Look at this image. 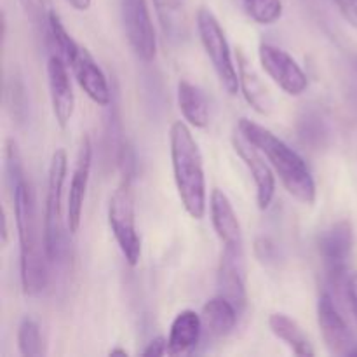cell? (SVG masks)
<instances>
[{"mask_svg": "<svg viewBox=\"0 0 357 357\" xmlns=\"http://www.w3.org/2000/svg\"><path fill=\"white\" fill-rule=\"evenodd\" d=\"M6 174L13 190L14 222L20 243V279L21 288L26 296L40 295L47 284V271H45L44 239L40 241L37 222V206H35L33 192L26 180L21 153L14 139L6 142Z\"/></svg>", "mask_w": 357, "mask_h": 357, "instance_id": "cell-1", "label": "cell"}, {"mask_svg": "<svg viewBox=\"0 0 357 357\" xmlns=\"http://www.w3.org/2000/svg\"><path fill=\"white\" fill-rule=\"evenodd\" d=\"M237 128L251 145H255L264 153L267 162L281 180L282 187L288 190L291 197L305 206H312L316 202L317 190L312 173L305 160L288 143L282 142L271 129L250 119H241Z\"/></svg>", "mask_w": 357, "mask_h": 357, "instance_id": "cell-2", "label": "cell"}, {"mask_svg": "<svg viewBox=\"0 0 357 357\" xmlns=\"http://www.w3.org/2000/svg\"><path fill=\"white\" fill-rule=\"evenodd\" d=\"M169 153L178 197L190 218L202 220L208 208L204 160L190 128L185 122L178 121L171 126Z\"/></svg>", "mask_w": 357, "mask_h": 357, "instance_id": "cell-3", "label": "cell"}, {"mask_svg": "<svg viewBox=\"0 0 357 357\" xmlns=\"http://www.w3.org/2000/svg\"><path fill=\"white\" fill-rule=\"evenodd\" d=\"M68 157L63 149H58L51 157L47 171V192L44 204V239L45 255L49 261H59L65 253V225L63 218V192H65Z\"/></svg>", "mask_w": 357, "mask_h": 357, "instance_id": "cell-4", "label": "cell"}, {"mask_svg": "<svg viewBox=\"0 0 357 357\" xmlns=\"http://www.w3.org/2000/svg\"><path fill=\"white\" fill-rule=\"evenodd\" d=\"M108 225L122 257L131 267L142 258V237L136 227V206L132 178L126 174L108 202Z\"/></svg>", "mask_w": 357, "mask_h": 357, "instance_id": "cell-5", "label": "cell"}, {"mask_svg": "<svg viewBox=\"0 0 357 357\" xmlns=\"http://www.w3.org/2000/svg\"><path fill=\"white\" fill-rule=\"evenodd\" d=\"M195 21H197L202 49L211 61L220 84L230 96H234L239 91V70L232 59V51H230L225 30L220 24L218 17L208 7H201L197 10Z\"/></svg>", "mask_w": 357, "mask_h": 357, "instance_id": "cell-6", "label": "cell"}, {"mask_svg": "<svg viewBox=\"0 0 357 357\" xmlns=\"http://www.w3.org/2000/svg\"><path fill=\"white\" fill-rule=\"evenodd\" d=\"M317 251H319L321 264H323L330 284L345 288L349 265L354 253V230H352L351 222L340 220L324 230L317 241Z\"/></svg>", "mask_w": 357, "mask_h": 357, "instance_id": "cell-7", "label": "cell"}, {"mask_svg": "<svg viewBox=\"0 0 357 357\" xmlns=\"http://www.w3.org/2000/svg\"><path fill=\"white\" fill-rule=\"evenodd\" d=\"M121 20L126 38L136 58L152 63L157 56V37L146 0H121Z\"/></svg>", "mask_w": 357, "mask_h": 357, "instance_id": "cell-8", "label": "cell"}, {"mask_svg": "<svg viewBox=\"0 0 357 357\" xmlns=\"http://www.w3.org/2000/svg\"><path fill=\"white\" fill-rule=\"evenodd\" d=\"M317 324L324 345L333 356H357V342L344 316L338 310L331 293L323 291L317 300Z\"/></svg>", "mask_w": 357, "mask_h": 357, "instance_id": "cell-9", "label": "cell"}, {"mask_svg": "<svg viewBox=\"0 0 357 357\" xmlns=\"http://www.w3.org/2000/svg\"><path fill=\"white\" fill-rule=\"evenodd\" d=\"M258 58L265 73L289 96H300L309 87V79L295 58L284 49L272 44L258 47Z\"/></svg>", "mask_w": 357, "mask_h": 357, "instance_id": "cell-10", "label": "cell"}, {"mask_svg": "<svg viewBox=\"0 0 357 357\" xmlns=\"http://www.w3.org/2000/svg\"><path fill=\"white\" fill-rule=\"evenodd\" d=\"M91 167H93V143H91L89 136H84L80 139L79 150H77L68 199H66V229L70 230V234L79 232L80 223H82L84 202H86L87 187H89Z\"/></svg>", "mask_w": 357, "mask_h": 357, "instance_id": "cell-11", "label": "cell"}, {"mask_svg": "<svg viewBox=\"0 0 357 357\" xmlns=\"http://www.w3.org/2000/svg\"><path fill=\"white\" fill-rule=\"evenodd\" d=\"M232 145L236 153L239 155V159L243 160V164L246 166V169L250 171L251 178H253L255 188H257V204L261 211L271 208L272 201H274L275 195V176L274 169L271 167V164L265 162V155L257 149L255 145H251L243 135H234Z\"/></svg>", "mask_w": 357, "mask_h": 357, "instance_id": "cell-12", "label": "cell"}, {"mask_svg": "<svg viewBox=\"0 0 357 357\" xmlns=\"http://www.w3.org/2000/svg\"><path fill=\"white\" fill-rule=\"evenodd\" d=\"M66 65L68 63L58 52H54V54L49 56L47 68H45L52 115L56 119V124L61 129L68 128L73 117V110H75V94H73L72 80H70Z\"/></svg>", "mask_w": 357, "mask_h": 357, "instance_id": "cell-13", "label": "cell"}, {"mask_svg": "<svg viewBox=\"0 0 357 357\" xmlns=\"http://www.w3.org/2000/svg\"><path fill=\"white\" fill-rule=\"evenodd\" d=\"M218 295L229 298L239 312L246 309V255L244 248H223L218 265Z\"/></svg>", "mask_w": 357, "mask_h": 357, "instance_id": "cell-14", "label": "cell"}, {"mask_svg": "<svg viewBox=\"0 0 357 357\" xmlns=\"http://www.w3.org/2000/svg\"><path fill=\"white\" fill-rule=\"evenodd\" d=\"M68 65L80 89L86 93V96L93 103L100 105V107H108L112 103V89L107 75L86 47L80 45L75 56L68 61Z\"/></svg>", "mask_w": 357, "mask_h": 357, "instance_id": "cell-15", "label": "cell"}, {"mask_svg": "<svg viewBox=\"0 0 357 357\" xmlns=\"http://www.w3.org/2000/svg\"><path fill=\"white\" fill-rule=\"evenodd\" d=\"M211 223L223 248H244L243 229L232 202L220 188H213L209 197Z\"/></svg>", "mask_w": 357, "mask_h": 357, "instance_id": "cell-16", "label": "cell"}, {"mask_svg": "<svg viewBox=\"0 0 357 357\" xmlns=\"http://www.w3.org/2000/svg\"><path fill=\"white\" fill-rule=\"evenodd\" d=\"M202 317L195 310H181L171 323L169 337H167V354L183 356L194 351L201 342Z\"/></svg>", "mask_w": 357, "mask_h": 357, "instance_id": "cell-17", "label": "cell"}, {"mask_svg": "<svg viewBox=\"0 0 357 357\" xmlns=\"http://www.w3.org/2000/svg\"><path fill=\"white\" fill-rule=\"evenodd\" d=\"M237 70H239V91L251 108L260 115H268L274 108V100L267 86L261 82L257 70L251 66L243 52H237Z\"/></svg>", "mask_w": 357, "mask_h": 357, "instance_id": "cell-18", "label": "cell"}, {"mask_svg": "<svg viewBox=\"0 0 357 357\" xmlns=\"http://www.w3.org/2000/svg\"><path fill=\"white\" fill-rule=\"evenodd\" d=\"M176 101L181 115L192 128L204 129L209 124V101L208 96L195 84L181 79L176 86Z\"/></svg>", "mask_w": 357, "mask_h": 357, "instance_id": "cell-19", "label": "cell"}, {"mask_svg": "<svg viewBox=\"0 0 357 357\" xmlns=\"http://www.w3.org/2000/svg\"><path fill=\"white\" fill-rule=\"evenodd\" d=\"M241 312L225 296L218 295L208 300L202 307V324L211 337L223 338L232 333L237 326Z\"/></svg>", "mask_w": 357, "mask_h": 357, "instance_id": "cell-20", "label": "cell"}, {"mask_svg": "<svg viewBox=\"0 0 357 357\" xmlns=\"http://www.w3.org/2000/svg\"><path fill=\"white\" fill-rule=\"evenodd\" d=\"M268 328L272 333L284 342L296 356L300 357H310L316 356V349L312 347V342L307 337L305 331L302 330L295 319L281 312H275L268 317Z\"/></svg>", "mask_w": 357, "mask_h": 357, "instance_id": "cell-21", "label": "cell"}, {"mask_svg": "<svg viewBox=\"0 0 357 357\" xmlns=\"http://www.w3.org/2000/svg\"><path fill=\"white\" fill-rule=\"evenodd\" d=\"M164 33L180 37L187 28V0H153Z\"/></svg>", "mask_w": 357, "mask_h": 357, "instance_id": "cell-22", "label": "cell"}, {"mask_svg": "<svg viewBox=\"0 0 357 357\" xmlns=\"http://www.w3.org/2000/svg\"><path fill=\"white\" fill-rule=\"evenodd\" d=\"M47 30L52 44L58 49V54L68 63L70 59L75 56V52L79 51L80 44H77V42L73 40L72 35L68 33V30H66L65 24H63L59 14L56 13L54 9H51V7L47 9Z\"/></svg>", "mask_w": 357, "mask_h": 357, "instance_id": "cell-23", "label": "cell"}, {"mask_svg": "<svg viewBox=\"0 0 357 357\" xmlns=\"http://www.w3.org/2000/svg\"><path fill=\"white\" fill-rule=\"evenodd\" d=\"M17 349L23 357H38L44 354L42 349L40 326L31 317H24L17 328Z\"/></svg>", "mask_w": 357, "mask_h": 357, "instance_id": "cell-24", "label": "cell"}, {"mask_svg": "<svg viewBox=\"0 0 357 357\" xmlns=\"http://www.w3.org/2000/svg\"><path fill=\"white\" fill-rule=\"evenodd\" d=\"M244 13L257 24H274L282 16V0H243Z\"/></svg>", "mask_w": 357, "mask_h": 357, "instance_id": "cell-25", "label": "cell"}, {"mask_svg": "<svg viewBox=\"0 0 357 357\" xmlns=\"http://www.w3.org/2000/svg\"><path fill=\"white\" fill-rule=\"evenodd\" d=\"M255 255L261 264H274L278 260V248L268 237H258L255 243Z\"/></svg>", "mask_w": 357, "mask_h": 357, "instance_id": "cell-26", "label": "cell"}, {"mask_svg": "<svg viewBox=\"0 0 357 357\" xmlns=\"http://www.w3.org/2000/svg\"><path fill=\"white\" fill-rule=\"evenodd\" d=\"M345 295H347L349 305H351L352 316H354L357 324V272L349 274L347 284H345Z\"/></svg>", "mask_w": 357, "mask_h": 357, "instance_id": "cell-27", "label": "cell"}, {"mask_svg": "<svg viewBox=\"0 0 357 357\" xmlns=\"http://www.w3.org/2000/svg\"><path fill=\"white\" fill-rule=\"evenodd\" d=\"M345 20L357 28V0H335Z\"/></svg>", "mask_w": 357, "mask_h": 357, "instance_id": "cell-28", "label": "cell"}, {"mask_svg": "<svg viewBox=\"0 0 357 357\" xmlns=\"http://www.w3.org/2000/svg\"><path fill=\"white\" fill-rule=\"evenodd\" d=\"M167 354V340L162 337H157L146 345V349L143 351L145 357H157V356H166Z\"/></svg>", "mask_w": 357, "mask_h": 357, "instance_id": "cell-29", "label": "cell"}, {"mask_svg": "<svg viewBox=\"0 0 357 357\" xmlns=\"http://www.w3.org/2000/svg\"><path fill=\"white\" fill-rule=\"evenodd\" d=\"M66 2H68L73 9L87 10L91 7V2H93V0H66Z\"/></svg>", "mask_w": 357, "mask_h": 357, "instance_id": "cell-30", "label": "cell"}, {"mask_svg": "<svg viewBox=\"0 0 357 357\" xmlns=\"http://www.w3.org/2000/svg\"><path fill=\"white\" fill-rule=\"evenodd\" d=\"M7 216H6V213H3V216H2V244L3 246H6L7 244V241H9V232H7Z\"/></svg>", "mask_w": 357, "mask_h": 357, "instance_id": "cell-31", "label": "cell"}, {"mask_svg": "<svg viewBox=\"0 0 357 357\" xmlns=\"http://www.w3.org/2000/svg\"><path fill=\"white\" fill-rule=\"evenodd\" d=\"M110 356H122V357H128V352H126L124 349H114V351H110Z\"/></svg>", "mask_w": 357, "mask_h": 357, "instance_id": "cell-32", "label": "cell"}, {"mask_svg": "<svg viewBox=\"0 0 357 357\" xmlns=\"http://www.w3.org/2000/svg\"><path fill=\"white\" fill-rule=\"evenodd\" d=\"M20 2L23 3L24 7H31V6H33V3H35V0H20Z\"/></svg>", "mask_w": 357, "mask_h": 357, "instance_id": "cell-33", "label": "cell"}]
</instances>
